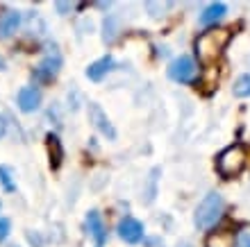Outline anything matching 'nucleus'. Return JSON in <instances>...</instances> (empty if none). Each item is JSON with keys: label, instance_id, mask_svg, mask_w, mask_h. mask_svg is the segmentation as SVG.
<instances>
[{"label": "nucleus", "instance_id": "1", "mask_svg": "<svg viewBox=\"0 0 250 247\" xmlns=\"http://www.w3.org/2000/svg\"><path fill=\"white\" fill-rule=\"evenodd\" d=\"M232 32L225 30V27H214V30H207L196 39V52L198 59L205 61V64H211L221 57V52L225 50L228 41H230Z\"/></svg>", "mask_w": 250, "mask_h": 247}, {"label": "nucleus", "instance_id": "2", "mask_svg": "<svg viewBox=\"0 0 250 247\" xmlns=\"http://www.w3.org/2000/svg\"><path fill=\"white\" fill-rule=\"evenodd\" d=\"M223 197L218 193H209L205 195V200L198 204L196 213H193V225L198 229H209L218 222V218L223 215Z\"/></svg>", "mask_w": 250, "mask_h": 247}, {"label": "nucleus", "instance_id": "3", "mask_svg": "<svg viewBox=\"0 0 250 247\" xmlns=\"http://www.w3.org/2000/svg\"><path fill=\"white\" fill-rule=\"evenodd\" d=\"M246 161H248V154L241 145H230L225 148L216 159V168L223 177H237L244 172Z\"/></svg>", "mask_w": 250, "mask_h": 247}, {"label": "nucleus", "instance_id": "4", "mask_svg": "<svg viewBox=\"0 0 250 247\" xmlns=\"http://www.w3.org/2000/svg\"><path fill=\"white\" fill-rule=\"evenodd\" d=\"M196 61L189 57V55H180L178 59H173L171 66H168V77L178 84H191L196 79Z\"/></svg>", "mask_w": 250, "mask_h": 247}, {"label": "nucleus", "instance_id": "5", "mask_svg": "<svg viewBox=\"0 0 250 247\" xmlns=\"http://www.w3.org/2000/svg\"><path fill=\"white\" fill-rule=\"evenodd\" d=\"M86 111H89V123H91L105 138L116 141V130H114V125H112V120H109V116L105 114V109H103L98 102H89V109Z\"/></svg>", "mask_w": 250, "mask_h": 247}, {"label": "nucleus", "instance_id": "6", "mask_svg": "<svg viewBox=\"0 0 250 247\" xmlns=\"http://www.w3.org/2000/svg\"><path fill=\"white\" fill-rule=\"evenodd\" d=\"M119 236L121 241H125L127 245L141 243L144 241V225H141V220L132 218V215H125L123 220L119 222Z\"/></svg>", "mask_w": 250, "mask_h": 247}, {"label": "nucleus", "instance_id": "7", "mask_svg": "<svg viewBox=\"0 0 250 247\" xmlns=\"http://www.w3.org/2000/svg\"><path fill=\"white\" fill-rule=\"evenodd\" d=\"M16 104H19V109L23 114H32L41 107V93L39 89H34V86H23L19 93H16Z\"/></svg>", "mask_w": 250, "mask_h": 247}, {"label": "nucleus", "instance_id": "8", "mask_svg": "<svg viewBox=\"0 0 250 247\" xmlns=\"http://www.w3.org/2000/svg\"><path fill=\"white\" fill-rule=\"evenodd\" d=\"M86 229H89L91 238L96 241V245L98 247L105 245L107 227H105V222H103V215H100L98 211H89V213H86Z\"/></svg>", "mask_w": 250, "mask_h": 247}, {"label": "nucleus", "instance_id": "9", "mask_svg": "<svg viewBox=\"0 0 250 247\" xmlns=\"http://www.w3.org/2000/svg\"><path fill=\"white\" fill-rule=\"evenodd\" d=\"M60 68H62V57L55 52V55H48L46 59H41V64L37 66L34 75L41 79H53V77H57Z\"/></svg>", "mask_w": 250, "mask_h": 247}, {"label": "nucleus", "instance_id": "10", "mask_svg": "<svg viewBox=\"0 0 250 247\" xmlns=\"http://www.w3.org/2000/svg\"><path fill=\"white\" fill-rule=\"evenodd\" d=\"M112 68H114V57L112 55H105V57L96 59L93 64H89V68H86V77L91 79V82H100V79L105 77Z\"/></svg>", "mask_w": 250, "mask_h": 247}, {"label": "nucleus", "instance_id": "11", "mask_svg": "<svg viewBox=\"0 0 250 247\" xmlns=\"http://www.w3.org/2000/svg\"><path fill=\"white\" fill-rule=\"evenodd\" d=\"M21 25V14L16 9H5L0 14V37H12Z\"/></svg>", "mask_w": 250, "mask_h": 247}, {"label": "nucleus", "instance_id": "12", "mask_svg": "<svg viewBox=\"0 0 250 247\" xmlns=\"http://www.w3.org/2000/svg\"><path fill=\"white\" fill-rule=\"evenodd\" d=\"M46 141H48V156H50V168L53 170H57L62 166V161H64V148H62V141H60V136L57 134H48L46 136Z\"/></svg>", "mask_w": 250, "mask_h": 247}, {"label": "nucleus", "instance_id": "13", "mask_svg": "<svg viewBox=\"0 0 250 247\" xmlns=\"http://www.w3.org/2000/svg\"><path fill=\"white\" fill-rule=\"evenodd\" d=\"M225 12H228V7H225L223 2H211V5H207L205 12L200 14V23H203V25H214L216 20L223 19Z\"/></svg>", "mask_w": 250, "mask_h": 247}, {"label": "nucleus", "instance_id": "14", "mask_svg": "<svg viewBox=\"0 0 250 247\" xmlns=\"http://www.w3.org/2000/svg\"><path fill=\"white\" fill-rule=\"evenodd\" d=\"M205 247H234V236L230 231H214L207 236Z\"/></svg>", "mask_w": 250, "mask_h": 247}, {"label": "nucleus", "instance_id": "15", "mask_svg": "<svg viewBox=\"0 0 250 247\" xmlns=\"http://www.w3.org/2000/svg\"><path fill=\"white\" fill-rule=\"evenodd\" d=\"M103 41L105 43H114V39L119 37V19L116 16H107L105 23H103Z\"/></svg>", "mask_w": 250, "mask_h": 247}, {"label": "nucleus", "instance_id": "16", "mask_svg": "<svg viewBox=\"0 0 250 247\" xmlns=\"http://www.w3.org/2000/svg\"><path fill=\"white\" fill-rule=\"evenodd\" d=\"M232 91L237 98H250V73H244V75H239L234 86H232Z\"/></svg>", "mask_w": 250, "mask_h": 247}, {"label": "nucleus", "instance_id": "17", "mask_svg": "<svg viewBox=\"0 0 250 247\" xmlns=\"http://www.w3.org/2000/svg\"><path fill=\"white\" fill-rule=\"evenodd\" d=\"M0 186L5 193H14L16 190V182H14V172L9 166H0Z\"/></svg>", "mask_w": 250, "mask_h": 247}, {"label": "nucleus", "instance_id": "18", "mask_svg": "<svg viewBox=\"0 0 250 247\" xmlns=\"http://www.w3.org/2000/svg\"><path fill=\"white\" fill-rule=\"evenodd\" d=\"M157 175H159V168H152V177H150V186H148V193H146V202H152L155 197V184H157Z\"/></svg>", "mask_w": 250, "mask_h": 247}, {"label": "nucleus", "instance_id": "19", "mask_svg": "<svg viewBox=\"0 0 250 247\" xmlns=\"http://www.w3.org/2000/svg\"><path fill=\"white\" fill-rule=\"evenodd\" d=\"M9 231H12V220L9 218H0V243L7 241Z\"/></svg>", "mask_w": 250, "mask_h": 247}, {"label": "nucleus", "instance_id": "20", "mask_svg": "<svg viewBox=\"0 0 250 247\" xmlns=\"http://www.w3.org/2000/svg\"><path fill=\"white\" fill-rule=\"evenodd\" d=\"M25 236H27V241H30L32 247H43V238H41L37 231H25Z\"/></svg>", "mask_w": 250, "mask_h": 247}, {"label": "nucleus", "instance_id": "21", "mask_svg": "<svg viewBox=\"0 0 250 247\" xmlns=\"http://www.w3.org/2000/svg\"><path fill=\"white\" fill-rule=\"evenodd\" d=\"M5 134H7V118L0 114V138L5 136Z\"/></svg>", "mask_w": 250, "mask_h": 247}, {"label": "nucleus", "instance_id": "22", "mask_svg": "<svg viewBox=\"0 0 250 247\" xmlns=\"http://www.w3.org/2000/svg\"><path fill=\"white\" fill-rule=\"evenodd\" d=\"M57 9H60V14H66L68 9H73V5H68V2H57Z\"/></svg>", "mask_w": 250, "mask_h": 247}, {"label": "nucleus", "instance_id": "23", "mask_svg": "<svg viewBox=\"0 0 250 247\" xmlns=\"http://www.w3.org/2000/svg\"><path fill=\"white\" fill-rule=\"evenodd\" d=\"M244 247H250V236H244Z\"/></svg>", "mask_w": 250, "mask_h": 247}, {"label": "nucleus", "instance_id": "24", "mask_svg": "<svg viewBox=\"0 0 250 247\" xmlns=\"http://www.w3.org/2000/svg\"><path fill=\"white\" fill-rule=\"evenodd\" d=\"M0 71H5V59L0 57Z\"/></svg>", "mask_w": 250, "mask_h": 247}, {"label": "nucleus", "instance_id": "25", "mask_svg": "<svg viewBox=\"0 0 250 247\" xmlns=\"http://www.w3.org/2000/svg\"><path fill=\"white\" fill-rule=\"evenodd\" d=\"M9 247H19V245H9Z\"/></svg>", "mask_w": 250, "mask_h": 247}, {"label": "nucleus", "instance_id": "26", "mask_svg": "<svg viewBox=\"0 0 250 247\" xmlns=\"http://www.w3.org/2000/svg\"><path fill=\"white\" fill-rule=\"evenodd\" d=\"M0 207H2V204H0Z\"/></svg>", "mask_w": 250, "mask_h": 247}]
</instances>
